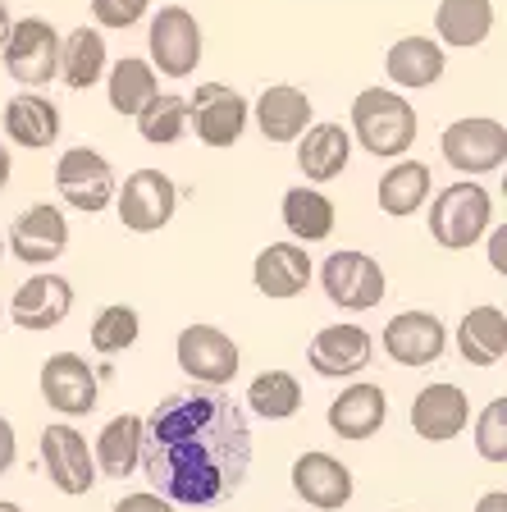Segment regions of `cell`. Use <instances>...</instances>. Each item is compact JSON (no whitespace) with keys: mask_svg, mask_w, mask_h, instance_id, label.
<instances>
[{"mask_svg":"<svg viewBox=\"0 0 507 512\" xmlns=\"http://www.w3.org/2000/svg\"><path fill=\"white\" fill-rule=\"evenodd\" d=\"M142 471L174 508H211L243 490L252 426L224 389H179L142 421Z\"/></svg>","mask_w":507,"mask_h":512,"instance_id":"obj_1","label":"cell"},{"mask_svg":"<svg viewBox=\"0 0 507 512\" xmlns=\"http://www.w3.org/2000/svg\"><path fill=\"white\" fill-rule=\"evenodd\" d=\"M115 512H174V503H165L160 494H128L115 503Z\"/></svg>","mask_w":507,"mask_h":512,"instance_id":"obj_38","label":"cell"},{"mask_svg":"<svg viewBox=\"0 0 507 512\" xmlns=\"http://www.w3.org/2000/svg\"><path fill=\"white\" fill-rule=\"evenodd\" d=\"M151 0H92V19L101 23V28H133V23L147 14Z\"/></svg>","mask_w":507,"mask_h":512,"instance_id":"obj_37","label":"cell"},{"mask_svg":"<svg viewBox=\"0 0 507 512\" xmlns=\"http://www.w3.org/2000/svg\"><path fill=\"white\" fill-rule=\"evenodd\" d=\"M489 220H494V202L480 183H453L434 197L430 206V234L448 252H466L485 238Z\"/></svg>","mask_w":507,"mask_h":512,"instance_id":"obj_3","label":"cell"},{"mask_svg":"<svg viewBox=\"0 0 507 512\" xmlns=\"http://www.w3.org/2000/svg\"><path fill=\"white\" fill-rule=\"evenodd\" d=\"M133 119H138V133L151 142V147H169V142H179L183 133H188V96H174V92L160 96L156 92Z\"/></svg>","mask_w":507,"mask_h":512,"instance_id":"obj_33","label":"cell"},{"mask_svg":"<svg viewBox=\"0 0 507 512\" xmlns=\"http://www.w3.org/2000/svg\"><path fill=\"white\" fill-rule=\"evenodd\" d=\"M448 348V330L434 311H398V316L384 325V352H389L398 366H434Z\"/></svg>","mask_w":507,"mask_h":512,"instance_id":"obj_13","label":"cell"},{"mask_svg":"<svg viewBox=\"0 0 507 512\" xmlns=\"http://www.w3.org/2000/svg\"><path fill=\"white\" fill-rule=\"evenodd\" d=\"M0 55H5V74L23 87H46L51 78H60V32L46 19L10 23Z\"/></svg>","mask_w":507,"mask_h":512,"instance_id":"obj_4","label":"cell"},{"mask_svg":"<svg viewBox=\"0 0 507 512\" xmlns=\"http://www.w3.org/2000/svg\"><path fill=\"white\" fill-rule=\"evenodd\" d=\"M476 448H480V458L494 462V467H503L507 462V398H494V403L480 412Z\"/></svg>","mask_w":507,"mask_h":512,"instance_id":"obj_36","label":"cell"},{"mask_svg":"<svg viewBox=\"0 0 507 512\" xmlns=\"http://www.w3.org/2000/svg\"><path fill=\"white\" fill-rule=\"evenodd\" d=\"M151 64L169 78H192L201 64V28L183 5H165L147 28Z\"/></svg>","mask_w":507,"mask_h":512,"instance_id":"obj_7","label":"cell"},{"mask_svg":"<svg viewBox=\"0 0 507 512\" xmlns=\"http://www.w3.org/2000/svg\"><path fill=\"white\" fill-rule=\"evenodd\" d=\"M10 37V10H5V0H0V42Z\"/></svg>","mask_w":507,"mask_h":512,"instance_id":"obj_42","label":"cell"},{"mask_svg":"<svg viewBox=\"0 0 507 512\" xmlns=\"http://www.w3.org/2000/svg\"><path fill=\"white\" fill-rule=\"evenodd\" d=\"M494 266L507 270V261H503V234H494Z\"/></svg>","mask_w":507,"mask_h":512,"instance_id":"obj_43","label":"cell"},{"mask_svg":"<svg viewBox=\"0 0 507 512\" xmlns=\"http://www.w3.org/2000/svg\"><path fill=\"white\" fill-rule=\"evenodd\" d=\"M476 512H507V494L503 490H489L485 499L476 503Z\"/></svg>","mask_w":507,"mask_h":512,"instance_id":"obj_40","label":"cell"},{"mask_svg":"<svg viewBox=\"0 0 507 512\" xmlns=\"http://www.w3.org/2000/svg\"><path fill=\"white\" fill-rule=\"evenodd\" d=\"M352 156V138L343 124H311L297 138V170L307 174L311 183H329L348 170Z\"/></svg>","mask_w":507,"mask_h":512,"instance_id":"obj_23","label":"cell"},{"mask_svg":"<svg viewBox=\"0 0 507 512\" xmlns=\"http://www.w3.org/2000/svg\"><path fill=\"white\" fill-rule=\"evenodd\" d=\"M5 183H10V147L0 142V188H5Z\"/></svg>","mask_w":507,"mask_h":512,"instance_id":"obj_41","label":"cell"},{"mask_svg":"<svg viewBox=\"0 0 507 512\" xmlns=\"http://www.w3.org/2000/svg\"><path fill=\"white\" fill-rule=\"evenodd\" d=\"M320 284H325L329 302L343 311H370L384 298V270L375 256L366 252H334L320 266Z\"/></svg>","mask_w":507,"mask_h":512,"instance_id":"obj_9","label":"cell"},{"mask_svg":"<svg viewBox=\"0 0 507 512\" xmlns=\"http://www.w3.org/2000/svg\"><path fill=\"white\" fill-rule=\"evenodd\" d=\"M279 215H284L288 234L297 238V247L325 243V238L334 234V202H329L320 188H288Z\"/></svg>","mask_w":507,"mask_h":512,"instance_id":"obj_29","label":"cell"},{"mask_svg":"<svg viewBox=\"0 0 507 512\" xmlns=\"http://www.w3.org/2000/svg\"><path fill=\"white\" fill-rule=\"evenodd\" d=\"M14 462H19V439H14V426H10V421L0 416V476H5Z\"/></svg>","mask_w":507,"mask_h":512,"instance_id":"obj_39","label":"cell"},{"mask_svg":"<svg viewBox=\"0 0 507 512\" xmlns=\"http://www.w3.org/2000/svg\"><path fill=\"white\" fill-rule=\"evenodd\" d=\"M471 421V403L457 384H425L412 403V426L421 439L430 444H444V439H457Z\"/></svg>","mask_w":507,"mask_h":512,"instance_id":"obj_18","label":"cell"},{"mask_svg":"<svg viewBox=\"0 0 507 512\" xmlns=\"http://www.w3.org/2000/svg\"><path fill=\"white\" fill-rule=\"evenodd\" d=\"M444 160L457 174H489L503 170L507 160V128L498 119H457L444 128V142H439Z\"/></svg>","mask_w":507,"mask_h":512,"instance_id":"obj_8","label":"cell"},{"mask_svg":"<svg viewBox=\"0 0 507 512\" xmlns=\"http://www.w3.org/2000/svg\"><path fill=\"white\" fill-rule=\"evenodd\" d=\"M179 366L201 384V389H224L238 375V343L215 325H188L174 343Z\"/></svg>","mask_w":507,"mask_h":512,"instance_id":"obj_11","label":"cell"},{"mask_svg":"<svg viewBox=\"0 0 507 512\" xmlns=\"http://www.w3.org/2000/svg\"><path fill=\"white\" fill-rule=\"evenodd\" d=\"M430 183H434L430 165H421V160H398L380 179V211L393 215V220L416 215L425 206V197H430Z\"/></svg>","mask_w":507,"mask_h":512,"instance_id":"obj_31","label":"cell"},{"mask_svg":"<svg viewBox=\"0 0 507 512\" xmlns=\"http://www.w3.org/2000/svg\"><path fill=\"white\" fill-rule=\"evenodd\" d=\"M247 403H252L256 416L265 421H288L302 407V384L288 371H261L252 384H247Z\"/></svg>","mask_w":507,"mask_h":512,"instance_id":"obj_32","label":"cell"},{"mask_svg":"<svg viewBox=\"0 0 507 512\" xmlns=\"http://www.w3.org/2000/svg\"><path fill=\"white\" fill-rule=\"evenodd\" d=\"M247 115L252 106L224 83H197L188 96V128L206 147H233L247 133Z\"/></svg>","mask_w":507,"mask_h":512,"instance_id":"obj_6","label":"cell"},{"mask_svg":"<svg viewBox=\"0 0 507 512\" xmlns=\"http://www.w3.org/2000/svg\"><path fill=\"white\" fill-rule=\"evenodd\" d=\"M0 256H5V238H0Z\"/></svg>","mask_w":507,"mask_h":512,"instance_id":"obj_45","label":"cell"},{"mask_svg":"<svg viewBox=\"0 0 507 512\" xmlns=\"http://www.w3.org/2000/svg\"><path fill=\"white\" fill-rule=\"evenodd\" d=\"M389 416V398L380 384H348L343 394L329 403V430L338 439H370Z\"/></svg>","mask_w":507,"mask_h":512,"instance_id":"obj_20","label":"cell"},{"mask_svg":"<svg viewBox=\"0 0 507 512\" xmlns=\"http://www.w3.org/2000/svg\"><path fill=\"white\" fill-rule=\"evenodd\" d=\"M384 69L398 87H434L444 78V46L430 42V37H402L389 46Z\"/></svg>","mask_w":507,"mask_h":512,"instance_id":"obj_26","label":"cell"},{"mask_svg":"<svg viewBox=\"0 0 507 512\" xmlns=\"http://www.w3.org/2000/svg\"><path fill=\"white\" fill-rule=\"evenodd\" d=\"M42 398L64 416H87L96 407V375L78 352H55L42 362Z\"/></svg>","mask_w":507,"mask_h":512,"instance_id":"obj_15","label":"cell"},{"mask_svg":"<svg viewBox=\"0 0 507 512\" xmlns=\"http://www.w3.org/2000/svg\"><path fill=\"white\" fill-rule=\"evenodd\" d=\"M5 133H10L19 147L28 151H42L60 138V110L37 92H23L14 96L10 106H5Z\"/></svg>","mask_w":507,"mask_h":512,"instance_id":"obj_25","label":"cell"},{"mask_svg":"<svg viewBox=\"0 0 507 512\" xmlns=\"http://www.w3.org/2000/svg\"><path fill=\"white\" fill-rule=\"evenodd\" d=\"M416 110L407 106V96L389 92V87H366L352 101V133L370 156H402L416 142Z\"/></svg>","mask_w":507,"mask_h":512,"instance_id":"obj_2","label":"cell"},{"mask_svg":"<svg viewBox=\"0 0 507 512\" xmlns=\"http://www.w3.org/2000/svg\"><path fill=\"white\" fill-rule=\"evenodd\" d=\"M151 96H156V69H151L147 60L128 55V60H119L115 69H110V106H115L119 115H138Z\"/></svg>","mask_w":507,"mask_h":512,"instance_id":"obj_34","label":"cell"},{"mask_svg":"<svg viewBox=\"0 0 507 512\" xmlns=\"http://www.w3.org/2000/svg\"><path fill=\"white\" fill-rule=\"evenodd\" d=\"M252 279L265 298H297L311 284V256L297 243H270L252 266Z\"/></svg>","mask_w":507,"mask_h":512,"instance_id":"obj_22","label":"cell"},{"mask_svg":"<svg viewBox=\"0 0 507 512\" xmlns=\"http://www.w3.org/2000/svg\"><path fill=\"white\" fill-rule=\"evenodd\" d=\"M55 188L74 211L83 215H101L110 202H115V170L110 160L92 147H74L64 151L60 165H55Z\"/></svg>","mask_w":507,"mask_h":512,"instance_id":"obj_5","label":"cell"},{"mask_svg":"<svg viewBox=\"0 0 507 512\" xmlns=\"http://www.w3.org/2000/svg\"><path fill=\"white\" fill-rule=\"evenodd\" d=\"M60 78L74 92H87L92 83L106 78V37L96 28H74L69 37H60Z\"/></svg>","mask_w":507,"mask_h":512,"instance_id":"obj_27","label":"cell"},{"mask_svg":"<svg viewBox=\"0 0 507 512\" xmlns=\"http://www.w3.org/2000/svg\"><path fill=\"white\" fill-rule=\"evenodd\" d=\"M174 206H179V188L174 179L160 170H133L124 179L119 192V220L133 234H160L169 220H174Z\"/></svg>","mask_w":507,"mask_h":512,"instance_id":"obj_10","label":"cell"},{"mask_svg":"<svg viewBox=\"0 0 507 512\" xmlns=\"http://www.w3.org/2000/svg\"><path fill=\"white\" fill-rule=\"evenodd\" d=\"M0 512H23L19 503H10V499H0Z\"/></svg>","mask_w":507,"mask_h":512,"instance_id":"obj_44","label":"cell"},{"mask_svg":"<svg viewBox=\"0 0 507 512\" xmlns=\"http://www.w3.org/2000/svg\"><path fill=\"white\" fill-rule=\"evenodd\" d=\"M42 462H46V476L60 494L78 499L96 485V462H92V448L87 439L78 435L74 426H46L42 430Z\"/></svg>","mask_w":507,"mask_h":512,"instance_id":"obj_12","label":"cell"},{"mask_svg":"<svg viewBox=\"0 0 507 512\" xmlns=\"http://www.w3.org/2000/svg\"><path fill=\"white\" fill-rule=\"evenodd\" d=\"M92 462L115 480L133 476V471L142 467V416H133V412L115 416V421L101 430V439H96Z\"/></svg>","mask_w":507,"mask_h":512,"instance_id":"obj_28","label":"cell"},{"mask_svg":"<svg viewBox=\"0 0 507 512\" xmlns=\"http://www.w3.org/2000/svg\"><path fill=\"white\" fill-rule=\"evenodd\" d=\"M252 115H256V128L265 133V142H297L311 128V101H307V92L275 83L261 92Z\"/></svg>","mask_w":507,"mask_h":512,"instance_id":"obj_21","label":"cell"},{"mask_svg":"<svg viewBox=\"0 0 507 512\" xmlns=\"http://www.w3.org/2000/svg\"><path fill=\"white\" fill-rule=\"evenodd\" d=\"M434 32L448 46H480L494 32V0H439Z\"/></svg>","mask_w":507,"mask_h":512,"instance_id":"obj_30","label":"cell"},{"mask_svg":"<svg viewBox=\"0 0 507 512\" xmlns=\"http://www.w3.org/2000/svg\"><path fill=\"white\" fill-rule=\"evenodd\" d=\"M10 247H14V261L46 266V261H55V256L69 247V220H64L51 202L28 206L10 229Z\"/></svg>","mask_w":507,"mask_h":512,"instance_id":"obj_17","label":"cell"},{"mask_svg":"<svg viewBox=\"0 0 507 512\" xmlns=\"http://www.w3.org/2000/svg\"><path fill=\"white\" fill-rule=\"evenodd\" d=\"M69 311H74V284L64 275H32L10 302L14 325H19V330H32V334L64 325Z\"/></svg>","mask_w":507,"mask_h":512,"instance_id":"obj_14","label":"cell"},{"mask_svg":"<svg viewBox=\"0 0 507 512\" xmlns=\"http://www.w3.org/2000/svg\"><path fill=\"white\" fill-rule=\"evenodd\" d=\"M370 352H375V343H370V334L361 330V325H325V330L311 339L307 362H311V371L325 375V380H343V375L366 371Z\"/></svg>","mask_w":507,"mask_h":512,"instance_id":"obj_16","label":"cell"},{"mask_svg":"<svg viewBox=\"0 0 507 512\" xmlns=\"http://www.w3.org/2000/svg\"><path fill=\"white\" fill-rule=\"evenodd\" d=\"M138 330H142L138 311L124 307V302H115V307H106L92 320V348L101 352V357H115V352H124V348L138 343Z\"/></svg>","mask_w":507,"mask_h":512,"instance_id":"obj_35","label":"cell"},{"mask_svg":"<svg viewBox=\"0 0 507 512\" xmlns=\"http://www.w3.org/2000/svg\"><path fill=\"white\" fill-rule=\"evenodd\" d=\"M457 352L471 366H498L507 357V316L503 307H471L457 325Z\"/></svg>","mask_w":507,"mask_h":512,"instance_id":"obj_24","label":"cell"},{"mask_svg":"<svg viewBox=\"0 0 507 512\" xmlns=\"http://www.w3.org/2000/svg\"><path fill=\"white\" fill-rule=\"evenodd\" d=\"M293 490L297 499H307L311 508L334 512L352 499V471L334 458V453H302L293 462Z\"/></svg>","mask_w":507,"mask_h":512,"instance_id":"obj_19","label":"cell"}]
</instances>
